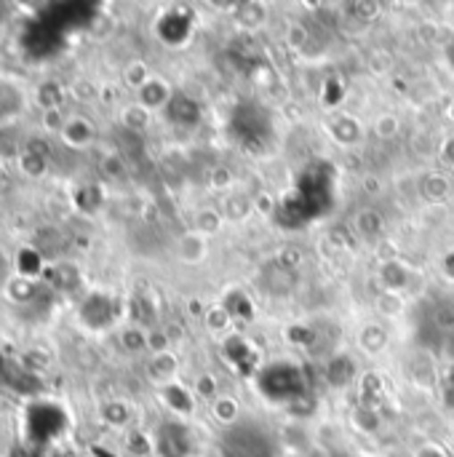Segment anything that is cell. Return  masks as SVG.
<instances>
[{
  "mask_svg": "<svg viewBox=\"0 0 454 457\" xmlns=\"http://www.w3.org/2000/svg\"><path fill=\"white\" fill-rule=\"evenodd\" d=\"M332 131H334V137L343 145H353L359 139V134H361V129H359V123L353 118H337L334 126H332Z\"/></svg>",
  "mask_w": 454,
  "mask_h": 457,
  "instance_id": "obj_18",
  "label": "cell"
},
{
  "mask_svg": "<svg viewBox=\"0 0 454 457\" xmlns=\"http://www.w3.org/2000/svg\"><path fill=\"white\" fill-rule=\"evenodd\" d=\"M225 313H227V316L252 319V316H254V308H252V300H249L244 292H230L227 300H225Z\"/></svg>",
  "mask_w": 454,
  "mask_h": 457,
  "instance_id": "obj_17",
  "label": "cell"
},
{
  "mask_svg": "<svg viewBox=\"0 0 454 457\" xmlns=\"http://www.w3.org/2000/svg\"><path fill=\"white\" fill-rule=\"evenodd\" d=\"M425 195L428 198H444L447 195V179H442V177H428L425 179Z\"/></svg>",
  "mask_w": 454,
  "mask_h": 457,
  "instance_id": "obj_28",
  "label": "cell"
},
{
  "mask_svg": "<svg viewBox=\"0 0 454 457\" xmlns=\"http://www.w3.org/2000/svg\"><path fill=\"white\" fill-rule=\"evenodd\" d=\"M195 16L187 8H174L158 19V37L169 46H179L190 37Z\"/></svg>",
  "mask_w": 454,
  "mask_h": 457,
  "instance_id": "obj_7",
  "label": "cell"
},
{
  "mask_svg": "<svg viewBox=\"0 0 454 457\" xmlns=\"http://www.w3.org/2000/svg\"><path fill=\"white\" fill-rule=\"evenodd\" d=\"M340 96H343V91H340V86H337V83L332 80V83H329V94H326V102H329V104H337V102H340Z\"/></svg>",
  "mask_w": 454,
  "mask_h": 457,
  "instance_id": "obj_32",
  "label": "cell"
},
{
  "mask_svg": "<svg viewBox=\"0 0 454 457\" xmlns=\"http://www.w3.org/2000/svg\"><path fill=\"white\" fill-rule=\"evenodd\" d=\"M128 407L123 404V402H107L104 407H102V418H104V423H110V426H126L128 423Z\"/></svg>",
  "mask_w": 454,
  "mask_h": 457,
  "instance_id": "obj_19",
  "label": "cell"
},
{
  "mask_svg": "<svg viewBox=\"0 0 454 457\" xmlns=\"http://www.w3.org/2000/svg\"><path fill=\"white\" fill-rule=\"evenodd\" d=\"M150 78H153V75H147V67H144L142 62H134V64L126 70V80H128L131 86H136V88H142Z\"/></svg>",
  "mask_w": 454,
  "mask_h": 457,
  "instance_id": "obj_27",
  "label": "cell"
},
{
  "mask_svg": "<svg viewBox=\"0 0 454 457\" xmlns=\"http://www.w3.org/2000/svg\"><path fill=\"white\" fill-rule=\"evenodd\" d=\"M214 415H217V420H222V423H235V420H238V407H235L230 399H217Z\"/></svg>",
  "mask_w": 454,
  "mask_h": 457,
  "instance_id": "obj_26",
  "label": "cell"
},
{
  "mask_svg": "<svg viewBox=\"0 0 454 457\" xmlns=\"http://www.w3.org/2000/svg\"><path fill=\"white\" fill-rule=\"evenodd\" d=\"M123 123L128 126V129H134V131H142L144 126H147V110L136 102V104H131V107H126L123 110Z\"/></svg>",
  "mask_w": 454,
  "mask_h": 457,
  "instance_id": "obj_22",
  "label": "cell"
},
{
  "mask_svg": "<svg viewBox=\"0 0 454 457\" xmlns=\"http://www.w3.org/2000/svg\"><path fill=\"white\" fill-rule=\"evenodd\" d=\"M225 356L235 364V370L241 375H252L257 370V351L238 335L225 343Z\"/></svg>",
  "mask_w": 454,
  "mask_h": 457,
  "instance_id": "obj_9",
  "label": "cell"
},
{
  "mask_svg": "<svg viewBox=\"0 0 454 457\" xmlns=\"http://www.w3.org/2000/svg\"><path fill=\"white\" fill-rule=\"evenodd\" d=\"M62 96H64V91H62V86H59L56 80H43V83H37V88H35V102H37V107H40L43 112L59 110Z\"/></svg>",
  "mask_w": 454,
  "mask_h": 457,
  "instance_id": "obj_14",
  "label": "cell"
},
{
  "mask_svg": "<svg viewBox=\"0 0 454 457\" xmlns=\"http://www.w3.org/2000/svg\"><path fill=\"white\" fill-rule=\"evenodd\" d=\"M292 340H294V343H310V340H313V332H310V329L294 327V329H292Z\"/></svg>",
  "mask_w": 454,
  "mask_h": 457,
  "instance_id": "obj_31",
  "label": "cell"
},
{
  "mask_svg": "<svg viewBox=\"0 0 454 457\" xmlns=\"http://www.w3.org/2000/svg\"><path fill=\"white\" fill-rule=\"evenodd\" d=\"M257 388L268 402H302L305 375L294 364H270L260 372Z\"/></svg>",
  "mask_w": 454,
  "mask_h": 457,
  "instance_id": "obj_2",
  "label": "cell"
},
{
  "mask_svg": "<svg viewBox=\"0 0 454 457\" xmlns=\"http://www.w3.org/2000/svg\"><path fill=\"white\" fill-rule=\"evenodd\" d=\"M19 166H21V171H24L27 177H40V174H45V169H48L45 155L37 153V150H24V153L19 155Z\"/></svg>",
  "mask_w": 454,
  "mask_h": 457,
  "instance_id": "obj_16",
  "label": "cell"
},
{
  "mask_svg": "<svg viewBox=\"0 0 454 457\" xmlns=\"http://www.w3.org/2000/svg\"><path fill=\"white\" fill-rule=\"evenodd\" d=\"M230 129H233V137L241 139V145H246L252 150L265 147L270 142V134H273L270 115L262 107H257V104H241L233 112Z\"/></svg>",
  "mask_w": 454,
  "mask_h": 457,
  "instance_id": "obj_4",
  "label": "cell"
},
{
  "mask_svg": "<svg viewBox=\"0 0 454 457\" xmlns=\"http://www.w3.org/2000/svg\"><path fill=\"white\" fill-rule=\"evenodd\" d=\"M153 450L158 457H190L193 455V436L187 431V426L171 420L163 423L153 439Z\"/></svg>",
  "mask_w": 454,
  "mask_h": 457,
  "instance_id": "obj_5",
  "label": "cell"
},
{
  "mask_svg": "<svg viewBox=\"0 0 454 457\" xmlns=\"http://www.w3.org/2000/svg\"><path fill=\"white\" fill-rule=\"evenodd\" d=\"M444 158H452L454 161V139L447 145V147H444Z\"/></svg>",
  "mask_w": 454,
  "mask_h": 457,
  "instance_id": "obj_35",
  "label": "cell"
},
{
  "mask_svg": "<svg viewBox=\"0 0 454 457\" xmlns=\"http://www.w3.org/2000/svg\"><path fill=\"white\" fill-rule=\"evenodd\" d=\"M80 321L88 329H107L115 321V303H112V297H107L102 292L88 295L83 300V305H80Z\"/></svg>",
  "mask_w": 454,
  "mask_h": 457,
  "instance_id": "obj_8",
  "label": "cell"
},
{
  "mask_svg": "<svg viewBox=\"0 0 454 457\" xmlns=\"http://www.w3.org/2000/svg\"><path fill=\"white\" fill-rule=\"evenodd\" d=\"M59 134L70 147H86L94 139V126L86 118H70V120H64Z\"/></svg>",
  "mask_w": 454,
  "mask_h": 457,
  "instance_id": "obj_12",
  "label": "cell"
},
{
  "mask_svg": "<svg viewBox=\"0 0 454 457\" xmlns=\"http://www.w3.org/2000/svg\"><path fill=\"white\" fill-rule=\"evenodd\" d=\"M444 268H447V276H450V278H454V252H450V254H447V260H444Z\"/></svg>",
  "mask_w": 454,
  "mask_h": 457,
  "instance_id": "obj_33",
  "label": "cell"
},
{
  "mask_svg": "<svg viewBox=\"0 0 454 457\" xmlns=\"http://www.w3.org/2000/svg\"><path fill=\"white\" fill-rule=\"evenodd\" d=\"M383 278H385L388 289H404V287H407V281H409V273H407V268H404V265L391 262V265H385V268H383Z\"/></svg>",
  "mask_w": 454,
  "mask_h": 457,
  "instance_id": "obj_20",
  "label": "cell"
},
{
  "mask_svg": "<svg viewBox=\"0 0 454 457\" xmlns=\"http://www.w3.org/2000/svg\"><path fill=\"white\" fill-rule=\"evenodd\" d=\"M163 396H166V404L174 412H179V415H190L193 412V399H190V394L182 386H166Z\"/></svg>",
  "mask_w": 454,
  "mask_h": 457,
  "instance_id": "obj_15",
  "label": "cell"
},
{
  "mask_svg": "<svg viewBox=\"0 0 454 457\" xmlns=\"http://www.w3.org/2000/svg\"><path fill=\"white\" fill-rule=\"evenodd\" d=\"M353 378H356V364H353L351 356H334V359L326 364V380H329V386L343 388V386H348Z\"/></svg>",
  "mask_w": 454,
  "mask_h": 457,
  "instance_id": "obj_13",
  "label": "cell"
},
{
  "mask_svg": "<svg viewBox=\"0 0 454 457\" xmlns=\"http://www.w3.org/2000/svg\"><path fill=\"white\" fill-rule=\"evenodd\" d=\"M359 228H361V233H364L367 238H372V236H377V233L383 230V217H380L377 212H364V214L359 217Z\"/></svg>",
  "mask_w": 454,
  "mask_h": 457,
  "instance_id": "obj_24",
  "label": "cell"
},
{
  "mask_svg": "<svg viewBox=\"0 0 454 457\" xmlns=\"http://www.w3.org/2000/svg\"><path fill=\"white\" fill-rule=\"evenodd\" d=\"M334 204V169L329 161H313L297 177V185L278 204V222L289 230L326 214Z\"/></svg>",
  "mask_w": 454,
  "mask_h": 457,
  "instance_id": "obj_1",
  "label": "cell"
},
{
  "mask_svg": "<svg viewBox=\"0 0 454 457\" xmlns=\"http://www.w3.org/2000/svg\"><path fill=\"white\" fill-rule=\"evenodd\" d=\"M447 59H450V64L454 67V37L450 40V46H447Z\"/></svg>",
  "mask_w": 454,
  "mask_h": 457,
  "instance_id": "obj_34",
  "label": "cell"
},
{
  "mask_svg": "<svg viewBox=\"0 0 454 457\" xmlns=\"http://www.w3.org/2000/svg\"><path fill=\"white\" fill-rule=\"evenodd\" d=\"M415 457H450L439 445H425V447H420L417 450V455Z\"/></svg>",
  "mask_w": 454,
  "mask_h": 457,
  "instance_id": "obj_30",
  "label": "cell"
},
{
  "mask_svg": "<svg viewBox=\"0 0 454 457\" xmlns=\"http://www.w3.org/2000/svg\"><path fill=\"white\" fill-rule=\"evenodd\" d=\"M8 278H11V260H8V254L0 249V287H5Z\"/></svg>",
  "mask_w": 454,
  "mask_h": 457,
  "instance_id": "obj_29",
  "label": "cell"
},
{
  "mask_svg": "<svg viewBox=\"0 0 454 457\" xmlns=\"http://www.w3.org/2000/svg\"><path fill=\"white\" fill-rule=\"evenodd\" d=\"M171 88H169V83L166 80H161V78H150L142 88H139V104L144 107V110H158V107H166L169 102H171Z\"/></svg>",
  "mask_w": 454,
  "mask_h": 457,
  "instance_id": "obj_11",
  "label": "cell"
},
{
  "mask_svg": "<svg viewBox=\"0 0 454 457\" xmlns=\"http://www.w3.org/2000/svg\"><path fill=\"white\" fill-rule=\"evenodd\" d=\"M5 367H8V361H5V356H3V353H0V375H3V372H5Z\"/></svg>",
  "mask_w": 454,
  "mask_h": 457,
  "instance_id": "obj_36",
  "label": "cell"
},
{
  "mask_svg": "<svg viewBox=\"0 0 454 457\" xmlns=\"http://www.w3.org/2000/svg\"><path fill=\"white\" fill-rule=\"evenodd\" d=\"M222 450L225 457H276L273 439L252 423L233 426L222 439Z\"/></svg>",
  "mask_w": 454,
  "mask_h": 457,
  "instance_id": "obj_3",
  "label": "cell"
},
{
  "mask_svg": "<svg viewBox=\"0 0 454 457\" xmlns=\"http://www.w3.org/2000/svg\"><path fill=\"white\" fill-rule=\"evenodd\" d=\"M120 343H123L126 351L139 353V351H144V348L150 345V337H147L144 332H139V329H126V332L120 335Z\"/></svg>",
  "mask_w": 454,
  "mask_h": 457,
  "instance_id": "obj_23",
  "label": "cell"
},
{
  "mask_svg": "<svg viewBox=\"0 0 454 457\" xmlns=\"http://www.w3.org/2000/svg\"><path fill=\"white\" fill-rule=\"evenodd\" d=\"M353 420H356V426L364 431V434H375L380 426H383V420H380V415L372 410V407H361V410H356V415H353Z\"/></svg>",
  "mask_w": 454,
  "mask_h": 457,
  "instance_id": "obj_21",
  "label": "cell"
},
{
  "mask_svg": "<svg viewBox=\"0 0 454 457\" xmlns=\"http://www.w3.org/2000/svg\"><path fill=\"white\" fill-rule=\"evenodd\" d=\"M27 107V91L13 75H0V126L13 123Z\"/></svg>",
  "mask_w": 454,
  "mask_h": 457,
  "instance_id": "obj_6",
  "label": "cell"
},
{
  "mask_svg": "<svg viewBox=\"0 0 454 457\" xmlns=\"http://www.w3.org/2000/svg\"><path fill=\"white\" fill-rule=\"evenodd\" d=\"M166 115L171 123L179 126H195L201 120V107L195 104V99L185 96V94H174L171 102L166 104Z\"/></svg>",
  "mask_w": 454,
  "mask_h": 457,
  "instance_id": "obj_10",
  "label": "cell"
},
{
  "mask_svg": "<svg viewBox=\"0 0 454 457\" xmlns=\"http://www.w3.org/2000/svg\"><path fill=\"white\" fill-rule=\"evenodd\" d=\"M150 372H153L155 378H171V375H174V359H171L169 353H158V356H153Z\"/></svg>",
  "mask_w": 454,
  "mask_h": 457,
  "instance_id": "obj_25",
  "label": "cell"
}]
</instances>
